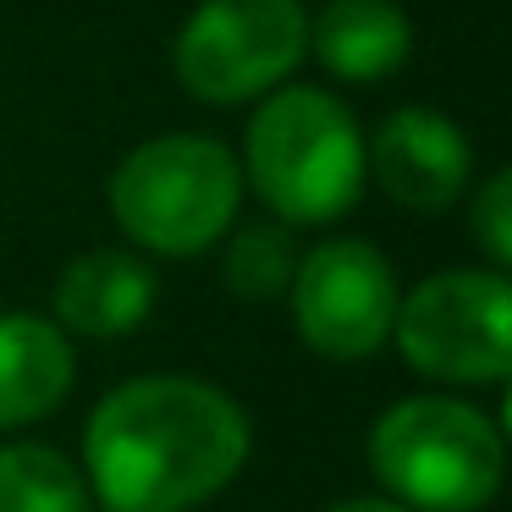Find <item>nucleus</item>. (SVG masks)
Here are the masks:
<instances>
[{
  "instance_id": "obj_1",
  "label": "nucleus",
  "mask_w": 512,
  "mask_h": 512,
  "mask_svg": "<svg viewBox=\"0 0 512 512\" xmlns=\"http://www.w3.org/2000/svg\"><path fill=\"white\" fill-rule=\"evenodd\" d=\"M248 419L221 386L138 375L83 424V479L105 512H193L248 463Z\"/></svg>"
},
{
  "instance_id": "obj_2",
  "label": "nucleus",
  "mask_w": 512,
  "mask_h": 512,
  "mask_svg": "<svg viewBox=\"0 0 512 512\" xmlns=\"http://www.w3.org/2000/svg\"><path fill=\"white\" fill-rule=\"evenodd\" d=\"M353 111L325 89H270L248 122V182L281 226H331L364 193Z\"/></svg>"
},
{
  "instance_id": "obj_3",
  "label": "nucleus",
  "mask_w": 512,
  "mask_h": 512,
  "mask_svg": "<svg viewBox=\"0 0 512 512\" xmlns=\"http://www.w3.org/2000/svg\"><path fill=\"white\" fill-rule=\"evenodd\" d=\"M243 204V166L221 138L160 133L138 144L111 177V215L138 248L193 259L221 243Z\"/></svg>"
},
{
  "instance_id": "obj_4",
  "label": "nucleus",
  "mask_w": 512,
  "mask_h": 512,
  "mask_svg": "<svg viewBox=\"0 0 512 512\" xmlns=\"http://www.w3.org/2000/svg\"><path fill=\"white\" fill-rule=\"evenodd\" d=\"M501 430L457 397H402L369 430V468L413 512H479L501 490Z\"/></svg>"
},
{
  "instance_id": "obj_5",
  "label": "nucleus",
  "mask_w": 512,
  "mask_h": 512,
  "mask_svg": "<svg viewBox=\"0 0 512 512\" xmlns=\"http://www.w3.org/2000/svg\"><path fill=\"white\" fill-rule=\"evenodd\" d=\"M408 369L446 386H501L512 375V287L501 270H441L397 298L391 320Z\"/></svg>"
},
{
  "instance_id": "obj_6",
  "label": "nucleus",
  "mask_w": 512,
  "mask_h": 512,
  "mask_svg": "<svg viewBox=\"0 0 512 512\" xmlns=\"http://www.w3.org/2000/svg\"><path fill=\"white\" fill-rule=\"evenodd\" d=\"M309 56L303 0H204L177 34V78L204 105H248Z\"/></svg>"
},
{
  "instance_id": "obj_7",
  "label": "nucleus",
  "mask_w": 512,
  "mask_h": 512,
  "mask_svg": "<svg viewBox=\"0 0 512 512\" xmlns=\"http://www.w3.org/2000/svg\"><path fill=\"white\" fill-rule=\"evenodd\" d=\"M287 287H292V320L320 358L358 364V358L380 353L391 342L402 292L397 276H391V259L364 237H331L314 254H303Z\"/></svg>"
},
{
  "instance_id": "obj_8",
  "label": "nucleus",
  "mask_w": 512,
  "mask_h": 512,
  "mask_svg": "<svg viewBox=\"0 0 512 512\" xmlns=\"http://www.w3.org/2000/svg\"><path fill=\"white\" fill-rule=\"evenodd\" d=\"M364 160L375 171L380 193L419 215L457 204L468 188V171H474V149H468L463 127L452 116L430 111V105L391 111L380 122L375 144L364 149Z\"/></svg>"
},
{
  "instance_id": "obj_9",
  "label": "nucleus",
  "mask_w": 512,
  "mask_h": 512,
  "mask_svg": "<svg viewBox=\"0 0 512 512\" xmlns=\"http://www.w3.org/2000/svg\"><path fill=\"white\" fill-rule=\"evenodd\" d=\"M155 292L160 281L138 254L94 248V254H78L56 276V325L94 336V342H111V336H127L149 320Z\"/></svg>"
},
{
  "instance_id": "obj_10",
  "label": "nucleus",
  "mask_w": 512,
  "mask_h": 512,
  "mask_svg": "<svg viewBox=\"0 0 512 512\" xmlns=\"http://www.w3.org/2000/svg\"><path fill=\"white\" fill-rule=\"evenodd\" d=\"M78 358L56 320L0 314V430L39 424L67 402Z\"/></svg>"
},
{
  "instance_id": "obj_11",
  "label": "nucleus",
  "mask_w": 512,
  "mask_h": 512,
  "mask_svg": "<svg viewBox=\"0 0 512 512\" xmlns=\"http://www.w3.org/2000/svg\"><path fill=\"white\" fill-rule=\"evenodd\" d=\"M309 50L347 83H380L413 56V23L397 0H331L309 23Z\"/></svg>"
},
{
  "instance_id": "obj_12",
  "label": "nucleus",
  "mask_w": 512,
  "mask_h": 512,
  "mask_svg": "<svg viewBox=\"0 0 512 512\" xmlns=\"http://www.w3.org/2000/svg\"><path fill=\"white\" fill-rule=\"evenodd\" d=\"M0 512H94V490L67 452L12 441L0 446Z\"/></svg>"
},
{
  "instance_id": "obj_13",
  "label": "nucleus",
  "mask_w": 512,
  "mask_h": 512,
  "mask_svg": "<svg viewBox=\"0 0 512 512\" xmlns=\"http://www.w3.org/2000/svg\"><path fill=\"white\" fill-rule=\"evenodd\" d=\"M292 270H298V259H292V237L287 226H248V232L232 237V248H226V287L237 292V298H276V292H287Z\"/></svg>"
},
{
  "instance_id": "obj_14",
  "label": "nucleus",
  "mask_w": 512,
  "mask_h": 512,
  "mask_svg": "<svg viewBox=\"0 0 512 512\" xmlns=\"http://www.w3.org/2000/svg\"><path fill=\"white\" fill-rule=\"evenodd\" d=\"M468 232H474L490 270H507V259H512V171L485 177V188L474 193V210H468Z\"/></svg>"
},
{
  "instance_id": "obj_15",
  "label": "nucleus",
  "mask_w": 512,
  "mask_h": 512,
  "mask_svg": "<svg viewBox=\"0 0 512 512\" xmlns=\"http://www.w3.org/2000/svg\"><path fill=\"white\" fill-rule=\"evenodd\" d=\"M325 512H413V507H402V501H380V496H353V501H336V507H325Z\"/></svg>"
}]
</instances>
